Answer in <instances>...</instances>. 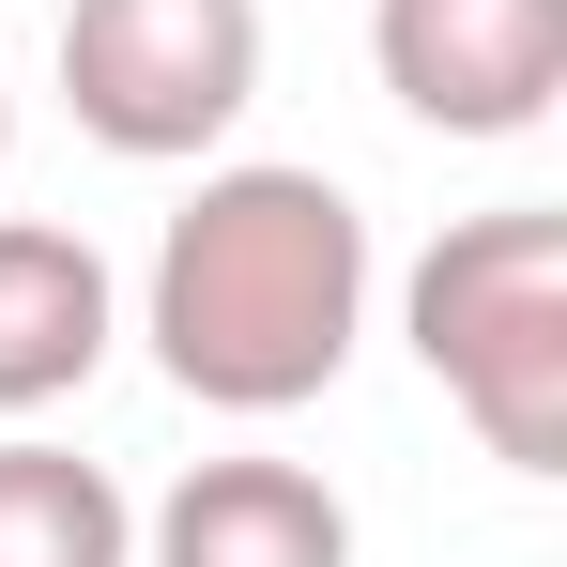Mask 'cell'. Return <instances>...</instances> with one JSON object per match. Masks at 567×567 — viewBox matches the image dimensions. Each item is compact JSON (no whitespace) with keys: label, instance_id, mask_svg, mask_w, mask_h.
<instances>
[{"label":"cell","instance_id":"1","mask_svg":"<svg viewBox=\"0 0 567 567\" xmlns=\"http://www.w3.org/2000/svg\"><path fill=\"white\" fill-rule=\"evenodd\" d=\"M369 291H383V261H369V215H353L338 169L230 154L154 230L138 338H154V369L185 383L199 414H307L322 383L353 369Z\"/></svg>","mask_w":567,"mask_h":567},{"label":"cell","instance_id":"2","mask_svg":"<svg viewBox=\"0 0 567 567\" xmlns=\"http://www.w3.org/2000/svg\"><path fill=\"white\" fill-rule=\"evenodd\" d=\"M399 338L506 475H567V215L553 199L445 215V246L399 277Z\"/></svg>","mask_w":567,"mask_h":567},{"label":"cell","instance_id":"3","mask_svg":"<svg viewBox=\"0 0 567 567\" xmlns=\"http://www.w3.org/2000/svg\"><path fill=\"white\" fill-rule=\"evenodd\" d=\"M62 107L123 169H199L261 107V0H62Z\"/></svg>","mask_w":567,"mask_h":567},{"label":"cell","instance_id":"4","mask_svg":"<svg viewBox=\"0 0 567 567\" xmlns=\"http://www.w3.org/2000/svg\"><path fill=\"white\" fill-rule=\"evenodd\" d=\"M369 62L430 138H537L567 107V0H369Z\"/></svg>","mask_w":567,"mask_h":567},{"label":"cell","instance_id":"5","mask_svg":"<svg viewBox=\"0 0 567 567\" xmlns=\"http://www.w3.org/2000/svg\"><path fill=\"white\" fill-rule=\"evenodd\" d=\"M138 567H353V506L307 461H185L138 506Z\"/></svg>","mask_w":567,"mask_h":567},{"label":"cell","instance_id":"6","mask_svg":"<svg viewBox=\"0 0 567 567\" xmlns=\"http://www.w3.org/2000/svg\"><path fill=\"white\" fill-rule=\"evenodd\" d=\"M107 338H123L107 246L62 230V215H0V414H16V430L62 414V399L107 369Z\"/></svg>","mask_w":567,"mask_h":567},{"label":"cell","instance_id":"7","mask_svg":"<svg viewBox=\"0 0 567 567\" xmlns=\"http://www.w3.org/2000/svg\"><path fill=\"white\" fill-rule=\"evenodd\" d=\"M0 567H138L123 475L78 461V445H47V430H16L0 445Z\"/></svg>","mask_w":567,"mask_h":567},{"label":"cell","instance_id":"8","mask_svg":"<svg viewBox=\"0 0 567 567\" xmlns=\"http://www.w3.org/2000/svg\"><path fill=\"white\" fill-rule=\"evenodd\" d=\"M0 169H16V78H0Z\"/></svg>","mask_w":567,"mask_h":567}]
</instances>
